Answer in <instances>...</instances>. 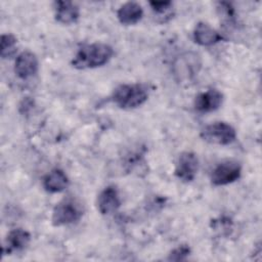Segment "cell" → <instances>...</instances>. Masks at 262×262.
Instances as JSON below:
<instances>
[{"instance_id": "6da1fadb", "label": "cell", "mask_w": 262, "mask_h": 262, "mask_svg": "<svg viewBox=\"0 0 262 262\" xmlns=\"http://www.w3.org/2000/svg\"><path fill=\"white\" fill-rule=\"evenodd\" d=\"M114 49L104 43H92L82 46L72 60V66L79 70L94 69L110 61Z\"/></svg>"}, {"instance_id": "7a4b0ae2", "label": "cell", "mask_w": 262, "mask_h": 262, "mask_svg": "<svg viewBox=\"0 0 262 262\" xmlns=\"http://www.w3.org/2000/svg\"><path fill=\"white\" fill-rule=\"evenodd\" d=\"M148 97L146 86L142 84H122L118 86L113 94V101L121 108L131 110L143 104Z\"/></svg>"}, {"instance_id": "3957f363", "label": "cell", "mask_w": 262, "mask_h": 262, "mask_svg": "<svg viewBox=\"0 0 262 262\" xmlns=\"http://www.w3.org/2000/svg\"><path fill=\"white\" fill-rule=\"evenodd\" d=\"M84 214V207L80 201L74 198H67L56 204L52 211L51 222L53 226L72 224L81 219Z\"/></svg>"}, {"instance_id": "277c9868", "label": "cell", "mask_w": 262, "mask_h": 262, "mask_svg": "<svg viewBox=\"0 0 262 262\" xmlns=\"http://www.w3.org/2000/svg\"><path fill=\"white\" fill-rule=\"evenodd\" d=\"M203 140L218 145H227L236 138L235 129L226 122H215L204 127L200 133Z\"/></svg>"}, {"instance_id": "5b68a950", "label": "cell", "mask_w": 262, "mask_h": 262, "mask_svg": "<svg viewBox=\"0 0 262 262\" xmlns=\"http://www.w3.org/2000/svg\"><path fill=\"white\" fill-rule=\"evenodd\" d=\"M200 56L194 52H185L176 58L173 72L179 82H188L198 75L201 69Z\"/></svg>"}, {"instance_id": "8992f818", "label": "cell", "mask_w": 262, "mask_h": 262, "mask_svg": "<svg viewBox=\"0 0 262 262\" xmlns=\"http://www.w3.org/2000/svg\"><path fill=\"white\" fill-rule=\"evenodd\" d=\"M242 167L235 161H225L218 164L211 173V182L216 186L234 182L241 177Z\"/></svg>"}, {"instance_id": "52a82bcc", "label": "cell", "mask_w": 262, "mask_h": 262, "mask_svg": "<svg viewBox=\"0 0 262 262\" xmlns=\"http://www.w3.org/2000/svg\"><path fill=\"white\" fill-rule=\"evenodd\" d=\"M199 170V160L195 154L183 151L179 155L175 165V175L183 182H190L194 179Z\"/></svg>"}, {"instance_id": "ba28073f", "label": "cell", "mask_w": 262, "mask_h": 262, "mask_svg": "<svg viewBox=\"0 0 262 262\" xmlns=\"http://www.w3.org/2000/svg\"><path fill=\"white\" fill-rule=\"evenodd\" d=\"M223 102V94L217 89H208L194 99V108L199 113H211L218 110Z\"/></svg>"}, {"instance_id": "9c48e42d", "label": "cell", "mask_w": 262, "mask_h": 262, "mask_svg": "<svg viewBox=\"0 0 262 262\" xmlns=\"http://www.w3.org/2000/svg\"><path fill=\"white\" fill-rule=\"evenodd\" d=\"M121 206V199L116 186L108 185L100 191L97 198V208L102 215L115 213Z\"/></svg>"}, {"instance_id": "30bf717a", "label": "cell", "mask_w": 262, "mask_h": 262, "mask_svg": "<svg viewBox=\"0 0 262 262\" xmlns=\"http://www.w3.org/2000/svg\"><path fill=\"white\" fill-rule=\"evenodd\" d=\"M38 71L37 56L29 51H23L17 55L14 63V72L20 79H28L34 76Z\"/></svg>"}, {"instance_id": "8fae6325", "label": "cell", "mask_w": 262, "mask_h": 262, "mask_svg": "<svg viewBox=\"0 0 262 262\" xmlns=\"http://www.w3.org/2000/svg\"><path fill=\"white\" fill-rule=\"evenodd\" d=\"M54 11L55 19L63 25L74 24L80 16L79 7L72 1H55Z\"/></svg>"}, {"instance_id": "7c38bea8", "label": "cell", "mask_w": 262, "mask_h": 262, "mask_svg": "<svg viewBox=\"0 0 262 262\" xmlns=\"http://www.w3.org/2000/svg\"><path fill=\"white\" fill-rule=\"evenodd\" d=\"M31 234L21 228L12 229L6 236L5 244L2 248L3 254H11L14 251L24 250L30 243Z\"/></svg>"}, {"instance_id": "4fadbf2b", "label": "cell", "mask_w": 262, "mask_h": 262, "mask_svg": "<svg viewBox=\"0 0 262 262\" xmlns=\"http://www.w3.org/2000/svg\"><path fill=\"white\" fill-rule=\"evenodd\" d=\"M223 39L221 34L206 23H198L193 30V40L202 46H212Z\"/></svg>"}, {"instance_id": "5bb4252c", "label": "cell", "mask_w": 262, "mask_h": 262, "mask_svg": "<svg viewBox=\"0 0 262 262\" xmlns=\"http://www.w3.org/2000/svg\"><path fill=\"white\" fill-rule=\"evenodd\" d=\"M143 15L142 7L136 2L124 3L117 12V17L122 25L130 26L137 24Z\"/></svg>"}, {"instance_id": "9a60e30c", "label": "cell", "mask_w": 262, "mask_h": 262, "mask_svg": "<svg viewBox=\"0 0 262 262\" xmlns=\"http://www.w3.org/2000/svg\"><path fill=\"white\" fill-rule=\"evenodd\" d=\"M69 185V178L60 169H53L43 179V186L46 191L56 193L63 191Z\"/></svg>"}, {"instance_id": "2e32d148", "label": "cell", "mask_w": 262, "mask_h": 262, "mask_svg": "<svg viewBox=\"0 0 262 262\" xmlns=\"http://www.w3.org/2000/svg\"><path fill=\"white\" fill-rule=\"evenodd\" d=\"M16 42L17 39L12 34H3L1 36V57L8 58L11 57L16 51Z\"/></svg>"}, {"instance_id": "e0dca14e", "label": "cell", "mask_w": 262, "mask_h": 262, "mask_svg": "<svg viewBox=\"0 0 262 262\" xmlns=\"http://www.w3.org/2000/svg\"><path fill=\"white\" fill-rule=\"evenodd\" d=\"M149 5L152 9V11L155 12L156 15H158L159 17H161L160 21L162 20V15L164 14V19L165 23L168 21L173 13L171 11V7H172V2L171 1H150Z\"/></svg>"}, {"instance_id": "ac0fdd59", "label": "cell", "mask_w": 262, "mask_h": 262, "mask_svg": "<svg viewBox=\"0 0 262 262\" xmlns=\"http://www.w3.org/2000/svg\"><path fill=\"white\" fill-rule=\"evenodd\" d=\"M190 253V249L187 245H181L177 248H175L168 257V260L170 261H182L187 258V256Z\"/></svg>"}]
</instances>
